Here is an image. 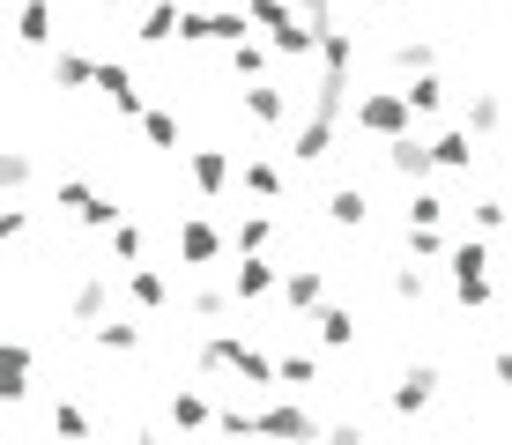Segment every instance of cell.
<instances>
[{
	"label": "cell",
	"mask_w": 512,
	"mask_h": 445,
	"mask_svg": "<svg viewBox=\"0 0 512 445\" xmlns=\"http://www.w3.org/2000/svg\"><path fill=\"white\" fill-rule=\"evenodd\" d=\"M446 267H453V297H461L468 312H483V305H490V245H483V230L453 245Z\"/></svg>",
	"instance_id": "1"
},
{
	"label": "cell",
	"mask_w": 512,
	"mask_h": 445,
	"mask_svg": "<svg viewBox=\"0 0 512 445\" xmlns=\"http://www.w3.org/2000/svg\"><path fill=\"white\" fill-rule=\"evenodd\" d=\"M357 127L372 134V141L409 134V127H416V104H409V89H372V97H357Z\"/></svg>",
	"instance_id": "2"
},
{
	"label": "cell",
	"mask_w": 512,
	"mask_h": 445,
	"mask_svg": "<svg viewBox=\"0 0 512 445\" xmlns=\"http://www.w3.org/2000/svg\"><path fill=\"white\" fill-rule=\"evenodd\" d=\"M238 112L253 119L260 134H275V127H290L297 97H290V89H282V82H268V75H260V82H245V89H238Z\"/></svg>",
	"instance_id": "3"
},
{
	"label": "cell",
	"mask_w": 512,
	"mask_h": 445,
	"mask_svg": "<svg viewBox=\"0 0 512 445\" xmlns=\"http://www.w3.org/2000/svg\"><path fill=\"white\" fill-rule=\"evenodd\" d=\"M386 171H394L401 186H423V178L438 171V149H431V141H423V134L409 127V134H394V141H386Z\"/></svg>",
	"instance_id": "4"
},
{
	"label": "cell",
	"mask_w": 512,
	"mask_h": 445,
	"mask_svg": "<svg viewBox=\"0 0 512 445\" xmlns=\"http://www.w3.org/2000/svg\"><path fill=\"white\" fill-rule=\"evenodd\" d=\"M30 371H38L30 342H23V334H8V342H0V401H8V408L30 401Z\"/></svg>",
	"instance_id": "5"
},
{
	"label": "cell",
	"mask_w": 512,
	"mask_h": 445,
	"mask_svg": "<svg viewBox=\"0 0 512 445\" xmlns=\"http://www.w3.org/2000/svg\"><path fill=\"white\" fill-rule=\"evenodd\" d=\"M238 305H260V297H282V267L268 253H238V275H231Z\"/></svg>",
	"instance_id": "6"
},
{
	"label": "cell",
	"mask_w": 512,
	"mask_h": 445,
	"mask_svg": "<svg viewBox=\"0 0 512 445\" xmlns=\"http://www.w3.org/2000/svg\"><path fill=\"white\" fill-rule=\"evenodd\" d=\"M119 305H112V275H82L75 290H67V319L75 327H97V319H112Z\"/></svg>",
	"instance_id": "7"
},
{
	"label": "cell",
	"mask_w": 512,
	"mask_h": 445,
	"mask_svg": "<svg viewBox=\"0 0 512 445\" xmlns=\"http://www.w3.org/2000/svg\"><path fill=\"white\" fill-rule=\"evenodd\" d=\"M97 97L112 104L119 119H141V112H149V104H141V82H134V67H119V60H104V67H97Z\"/></svg>",
	"instance_id": "8"
},
{
	"label": "cell",
	"mask_w": 512,
	"mask_h": 445,
	"mask_svg": "<svg viewBox=\"0 0 512 445\" xmlns=\"http://www.w3.org/2000/svg\"><path fill=\"white\" fill-rule=\"evenodd\" d=\"M438 386H446V379H438V364H409L394 379V416H423V408L438 401Z\"/></svg>",
	"instance_id": "9"
},
{
	"label": "cell",
	"mask_w": 512,
	"mask_h": 445,
	"mask_svg": "<svg viewBox=\"0 0 512 445\" xmlns=\"http://www.w3.org/2000/svg\"><path fill=\"white\" fill-rule=\"evenodd\" d=\"M253 431H268V438H320L327 423L312 416L305 401H275V408H260V423H253Z\"/></svg>",
	"instance_id": "10"
},
{
	"label": "cell",
	"mask_w": 512,
	"mask_h": 445,
	"mask_svg": "<svg viewBox=\"0 0 512 445\" xmlns=\"http://www.w3.org/2000/svg\"><path fill=\"white\" fill-rule=\"evenodd\" d=\"M223 245H231V238H223L208 216H186V223H179V260H186V267H216Z\"/></svg>",
	"instance_id": "11"
},
{
	"label": "cell",
	"mask_w": 512,
	"mask_h": 445,
	"mask_svg": "<svg viewBox=\"0 0 512 445\" xmlns=\"http://www.w3.org/2000/svg\"><path fill=\"white\" fill-rule=\"evenodd\" d=\"M231 149H193V164H186V178H193V193L201 201H216V193H231Z\"/></svg>",
	"instance_id": "12"
},
{
	"label": "cell",
	"mask_w": 512,
	"mask_h": 445,
	"mask_svg": "<svg viewBox=\"0 0 512 445\" xmlns=\"http://www.w3.org/2000/svg\"><path fill=\"white\" fill-rule=\"evenodd\" d=\"M268 45H275V60H320V23H305V15H290L282 30H268Z\"/></svg>",
	"instance_id": "13"
},
{
	"label": "cell",
	"mask_w": 512,
	"mask_h": 445,
	"mask_svg": "<svg viewBox=\"0 0 512 445\" xmlns=\"http://www.w3.org/2000/svg\"><path fill=\"white\" fill-rule=\"evenodd\" d=\"M164 416H171V431H216V401H208L201 386H179Z\"/></svg>",
	"instance_id": "14"
},
{
	"label": "cell",
	"mask_w": 512,
	"mask_h": 445,
	"mask_svg": "<svg viewBox=\"0 0 512 445\" xmlns=\"http://www.w3.org/2000/svg\"><path fill=\"white\" fill-rule=\"evenodd\" d=\"M312 334H320V349H334V356L357 349V312H349V305H320V312H312Z\"/></svg>",
	"instance_id": "15"
},
{
	"label": "cell",
	"mask_w": 512,
	"mask_h": 445,
	"mask_svg": "<svg viewBox=\"0 0 512 445\" xmlns=\"http://www.w3.org/2000/svg\"><path fill=\"white\" fill-rule=\"evenodd\" d=\"M282 305L290 312H320L327 305V275L320 267H290V275H282Z\"/></svg>",
	"instance_id": "16"
},
{
	"label": "cell",
	"mask_w": 512,
	"mask_h": 445,
	"mask_svg": "<svg viewBox=\"0 0 512 445\" xmlns=\"http://www.w3.org/2000/svg\"><path fill=\"white\" fill-rule=\"evenodd\" d=\"M179 30H186V8H179V0H156V8H141V30H134V38H141V45H171Z\"/></svg>",
	"instance_id": "17"
},
{
	"label": "cell",
	"mask_w": 512,
	"mask_h": 445,
	"mask_svg": "<svg viewBox=\"0 0 512 445\" xmlns=\"http://www.w3.org/2000/svg\"><path fill=\"white\" fill-rule=\"evenodd\" d=\"M475 141H483L475 127H446V134L431 141V149H438V171H475Z\"/></svg>",
	"instance_id": "18"
},
{
	"label": "cell",
	"mask_w": 512,
	"mask_h": 445,
	"mask_svg": "<svg viewBox=\"0 0 512 445\" xmlns=\"http://www.w3.org/2000/svg\"><path fill=\"white\" fill-rule=\"evenodd\" d=\"M90 342H97L104 356H134V349H141V327H134L127 312H112V319H97V327H90Z\"/></svg>",
	"instance_id": "19"
},
{
	"label": "cell",
	"mask_w": 512,
	"mask_h": 445,
	"mask_svg": "<svg viewBox=\"0 0 512 445\" xmlns=\"http://www.w3.org/2000/svg\"><path fill=\"white\" fill-rule=\"evenodd\" d=\"M97 67L90 52H52V89H97Z\"/></svg>",
	"instance_id": "20"
},
{
	"label": "cell",
	"mask_w": 512,
	"mask_h": 445,
	"mask_svg": "<svg viewBox=\"0 0 512 445\" xmlns=\"http://www.w3.org/2000/svg\"><path fill=\"white\" fill-rule=\"evenodd\" d=\"M127 297H134V312H164L171 305V282L156 275V267H127Z\"/></svg>",
	"instance_id": "21"
},
{
	"label": "cell",
	"mask_w": 512,
	"mask_h": 445,
	"mask_svg": "<svg viewBox=\"0 0 512 445\" xmlns=\"http://www.w3.org/2000/svg\"><path fill=\"white\" fill-rule=\"evenodd\" d=\"M364 216H372L364 186H334V193H327V223H334V230H364Z\"/></svg>",
	"instance_id": "22"
},
{
	"label": "cell",
	"mask_w": 512,
	"mask_h": 445,
	"mask_svg": "<svg viewBox=\"0 0 512 445\" xmlns=\"http://www.w3.org/2000/svg\"><path fill=\"white\" fill-rule=\"evenodd\" d=\"M231 371H238V379H253V386H282V356H268V349H253V342H238V356H231Z\"/></svg>",
	"instance_id": "23"
},
{
	"label": "cell",
	"mask_w": 512,
	"mask_h": 445,
	"mask_svg": "<svg viewBox=\"0 0 512 445\" xmlns=\"http://www.w3.org/2000/svg\"><path fill=\"white\" fill-rule=\"evenodd\" d=\"M461 127H475V134H498V127H505V97H498V89H475V97L461 104Z\"/></svg>",
	"instance_id": "24"
},
{
	"label": "cell",
	"mask_w": 512,
	"mask_h": 445,
	"mask_svg": "<svg viewBox=\"0 0 512 445\" xmlns=\"http://www.w3.org/2000/svg\"><path fill=\"white\" fill-rule=\"evenodd\" d=\"M401 89H409V104H416V119H431V112H446V82H438V67H423V75H401Z\"/></svg>",
	"instance_id": "25"
},
{
	"label": "cell",
	"mask_w": 512,
	"mask_h": 445,
	"mask_svg": "<svg viewBox=\"0 0 512 445\" xmlns=\"http://www.w3.org/2000/svg\"><path fill=\"white\" fill-rule=\"evenodd\" d=\"M238 186L253 193V201H282V171L268 164V156H245V164H238Z\"/></svg>",
	"instance_id": "26"
},
{
	"label": "cell",
	"mask_w": 512,
	"mask_h": 445,
	"mask_svg": "<svg viewBox=\"0 0 512 445\" xmlns=\"http://www.w3.org/2000/svg\"><path fill=\"white\" fill-rule=\"evenodd\" d=\"M15 38H23L30 52L52 45V0H23V15H15Z\"/></svg>",
	"instance_id": "27"
},
{
	"label": "cell",
	"mask_w": 512,
	"mask_h": 445,
	"mask_svg": "<svg viewBox=\"0 0 512 445\" xmlns=\"http://www.w3.org/2000/svg\"><path fill=\"white\" fill-rule=\"evenodd\" d=\"M268 67H275V45H268V38H245V45H231V75H238V82H260Z\"/></svg>",
	"instance_id": "28"
},
{
	"label": "cell",
	"mask_w": 512,
	"mask_h": 445,
	"mask_svg": "<svg viewBox=\"0 0 512 445\" xmlns=\"http://www.w3.org/2000/svg\"><path fill=\"white\" fill-rule=\"evenodd\" d=\"M52 438H67V445H90V438H97L90 408H75V401H52Z\"/></svg>",
	"instance_id": "29"
},
{
	"label": "cell",
	"mask_w": 512,
	"mask_h": 445,
	"mask_svg": "<svg viewBox=\"0 0 512 445\" xmlns=\"http://www.w3.org/2000/svg\"><path fill=\"white\" fill-rule=\"evenodd\" d=\"M231 356H238V334L231 327H216V334H201V349H193V364L216 379V371H231Z\"/></svg>",
	"instance_id": "30"
},
{
	"label": "cell",
	"mask_w": 512,
	"mask_h": 445,
	"mask_svg": "<svg viewBox=\"0 0 512 445\" xmlns=\"http://www.w3.org/2000/svg\"><path fill=\"white\" fill-rule=\"evenodd\" d=\"M231 297H238V290H216V282H208V290H193V297H186V312H193V319H208V327H223V319H231Z\"/></svg>",
	"instance_id": "31"
},
{
	"label": "cell",
	"mask_w": 512,
	"mask_h": 445,
	"mask_svg": "<svg viewBox=\"0 0 512 445\" xmlns=\"http://www.w3.org/2000/svg\"><path fill=\"white\" fill-rule=\"evenodd\" d=\"M268 245H275V216H268V208H253V216L238 223V253H268Z\"/></svg>",
	"instance_id": "32"
},
{
	"label": "cell",
	"mask_w": 512,
	"mask_h": 445,
	"mask_svg": "<svg viewBox=\"0 0 512 445\" xmlns=\"http://www.w3.org/2000/svg\"><path fill=\"white\" fill-rule=\"evenodd\" d=\"M30 178H38L30 149H8V156H0V186H8V193H30Z\"/></svg>",
	"instance_id": "33"
},
{
	"label": "cell",
	"mask_w": 512,
	"mask_h": 445,
	"mask_svg": "<svg viewBox=\"0 0 512 445\" xmlns=\"http://www.w3.org/2000/svg\"><path fill=\"white\" fill-rule=\"evenodd\" d=\"M409 253L416 260H446L453 245H446V230H438V223H409Z\"/></svg>",
	"instance_id": "34"
},
{
	"label": "cell",
	"mask_w": 512,
	"mask_h": 445,
	"mask_svg": "<svg viewBox=\"0 0 512 445\" xmlns=\"http://www.w3.org/2000/svg\"><path fill=\"white\" fill-rule=\"evenodd\" d=\"M90 201H97V186H90V178H60V186H52V208H67V216H82Z\"/></svg>",
	"instance_id": "35"
},
{
	"label": "cell",
	"mask_w": 512,
	"mask_h": 445,
	"mask_svg": "<svg viewBox=\"0 0 512 445\" xmlns=\"http://www.w3.org/2000/svg\"><path fill=\"white\" fill-rule=\"evenodd\" d=\"M394 67H401V75H423V67H438V45H423V38H401V45H394Z\"/></svg>",
	"instance_id": "36"
},
{
	"label": "cell",
	"mask_w": 512,
	"mask_h": 445,
	"mask_svg": "<svg viewBox=\"0 0 512 445\" xmlns=\"http://www.w3.org/2000/svg\"><path fill=\"white\" fill-rule=\"evenodd\" d=\"M104 245H112V260H127V267H134V260H141V223L119 216L112 230H104Z\"/></svg>",
	"instance_id": "37"
},
{
	"label": "cell",
	"mask_w": 512,
	"mask_h": 445,
	"mask_svg": "<svg viewBox=\"0 0 512 445\" xmlns=\"http://www.w3.org/2000/svg\"><path fill=\"white\" fill-rule=\"evenodd\" d=\"M141 141H149V149H179V119L171 112H141Z\"/></svg>",
	"instance_id": "38"
},
{
	"label": "cell",
	"mask_w": 512,
	"mask_h": 445,
	"mask_svg": "<svg viewBox=\"0 0 512 445\" xmlns=\"http://www.w3.org/2000/svg\"><path fill=\"white\" fill-rule=\"evenodd\" d=\"M30 238V208H23V193H8V208H0V245H23Z\"/></svg>",
	"instance_id": "39"
},
{
	"label": "cell",
	"mask_w": 512,
	"mask_h": 445,
	"mask_svg": "<svg viewBox=\"0 0 512 445\" xmlns=\"http://www.w3.org/2000/svg\"><path fill=\"white\" fill-rule=\"evenodd\" d=\"M282 386H290V394H305V386H320V364H312V356H282Z\"/></svg>",
	"instance_id": "40"
},
{
	"label": "cell",
	"mask_w": 512,
	"mask_h": 445,
	"mask_svg": "<svg viewBox=\"0 0 512 445\" xmlns=\"http://www.w3.org/2000/svg\"><path fill=\"white\" fill-rule=\"evenodd\" d=\"M409 223H446V201L431 186H409Z\"/></svg>",
	"instance_id": "41"
},
{
	"label": "cell",
	"mask_w": 512,
	"mask_h": 445,
	"mask_svg": "<svg viewBox=\"0 0 512 445\" xmlns=\"http://www.w3.org/2000/svg\"><path fill=\"white\" fill-rule=\"evenodd\" d=\"M468 216H475V230H505V223H512V201H498V193H490V201H475Z\"/></svg>",
	"instance_id": "42"
},
{
	"label": "cell",
	"mask_w": 512,
	"mask_h": 445,
	"mask_svg": "<svg viewBox=\"0 0 512 445\" xmlns=\"http://www.w3.org/2000/svg\"><path fill=\"white\" fill-rule=\"evenodd\" d=\"M245 8H253V23H260V30H282V23L297 15L290 0H245Z\"/></svg>",
	"instance_id": "43"
},
{
	"label": "cell",
	"mask_w": 512,
	"mask_h": 445,
	"mask_svg": "<svg viewBox=\"0 0 512 445\" xmlns=\"http://www.w3.org/2000/svg\"><path fill=\"white\" fill-rule=\"evenodd\" d=\"M394 297H401V305H423V275H416V267H394Z\"/></svg>",
	"instance_id": "44"
},
{
	"label": "cell",
	"mask_w": 512,
	"mask_h": 445,
	"mask_svg": "<svg viewBox=\"0 0 512 445\" xmlns=\"http://www.w3.org/2000/svg\"><path fill=\"white\" fill-rule=\"evenodd\" d=\"M82 223H90V230H112V223H119V201H104V193H97V201L82 208Z\"/></svg>",
	"instance_id": "45"
},
{
	"label": "cell",
	"mask_w": 512,
	"mask_h": 445,
	"mask_svg": "<svg viewBox=\"0 0 512 445\" xmlns=\"http://www.w3.org/2000/svg\"><path fill=\"white\" fill-rule=\"evenodd\" d=\"M297 15H305V23H320V30H327V23H334V0H297Z\"/></svg>",
	"instance_id": "46"
},
{
	"label": "cell",
	"mask_w": 512,
	"mask_h": 445,
	"mask_svg": "<svg viewBox=\"0 0 512 445\" xmlns=\"http://www.w3.org/2000/svg\"><path fill=\"white\" fill-rule=\"evenodd\" d=\"M490 371H498V386H512V349H498V356H490Z\"/></svg>",
	"instance_id": "47"
},
{
	"label": "cell",
	"mask_w": 512,
	"mask_h": 445,
	"mask_svg": "<svg viewBox=\"0 0 512 445\" xmlns=\"http://www.w3.org/2000/svg\"><path fill=\"white\" fill-rule=\"evenodd\" d=\"M90 8H119V0H90Z\"/></svg>",
	"instance_id": "48"
},
{
	"label": "cell",
	"mask_w": 512,
	"mask_h": 445,
	"mask_svg": "<svg viewBox=\"0 0 512 445\" xmlns=\"http://www.w3.org/2000/svg\"><path fill=\"white\" fill-rule=\"evenodd\" d=\"M141 8H156V0H141Z\"/></svg>",
	"instance_id": "49"
}]
</instances>
